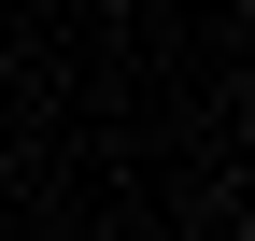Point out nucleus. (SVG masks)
<instances>
[{"instance_id":"nucleus-1","label":"nucleus","mask_w":255,"mask_h":241,"mask_svg":"<svg viewBox=\"0 0 255 241\" xmlns=\"http://www.w3.org/2000/svg\"><path fill=\"white\" fill-rule=\"evenodd\" d=\"M241 241H255V213H241Z\"/></svg>"}]
</instances>
